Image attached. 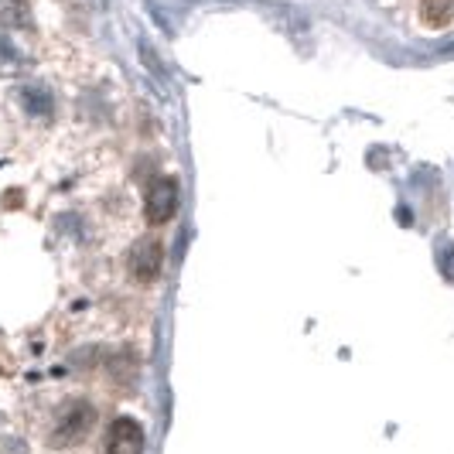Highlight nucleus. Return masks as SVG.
I'll return each instance as SVG.
<instances>
[{
    "instance_id": "nucleus-1",
    "label": "nucleus",
    "mask_w": 454,
    "mask_h": 454,
    "mask_svg": "<svg viewBox=\"0 0 454 454\" xmlns=\"http://www.w3.org/2000/svg\"><path fill=\"white\" fill-rule=\"evenodd\" d=\"M175 212H178V182L175 178H158L147 192L144 215H147V223L164 226L168 219H175Z\"/></svg>"
},
{
    "instance_id": "nucleus-2",
    "label": "nucleus",
    "mask_w": 454,
    "mask_h": 454,
    "mask_svg": "<svg viewBox=\"0 0 454 454\" xmlns=\"http://www.w3.org/2000/svg\"><path fill=\"white\" fill-rule=\"evenodd\" d=\"M96 424V410L90 407V403H82V400H75V403H68L66 410H62V420H59V431H55V441L62 444H72V441H82L86 434H90V427Z\"/></svg>"
},
{
    "instance_id": "nucleus-3",
    "label": "nucleus",
    "mask_w": 454,
    "mask_h": 454,
    "mask_svg": "<svg viewBox=\"0 0 454 454\" xmlns=\"http://www.w3.org/2000/svg\"><path fill=\"white\" fill-rule=\"evenodd\" d=\"M106 454H144V427L134 417H120L110 437H106Z\"/></svg>"
},
{
    "instance_id": "nucleus-4",
    "label": "nucleus",
    "mask_w": 454,
    "mask_h": 454,
    "mask_svg": "<svg viewBox=\"0 0 454 454\" xmlns=\"http://www.w3.org/2000/svg\"><path fill=\"white\" fill-rule=\"evenodd\" d=\"M130 273L137 284H151L160 273V247L154 239H140L130 253Z\"/></svg>"
},
{
    "instance_id": "nucleus-5",
    "label": "nucleus",
    "mask_w": 454,
    "mask_h": 454,
    "mask_svg": "<svg viewBox=\"0 0 454 454\" xmlns=\"http://www.w3.org/2000/svg\"><path fill=\"white\" fill-rule=\"evenodd\" d=\"M0 27L31 31V7L24 0H0Z\"/></svg>"
},
{
    "instance_id": "nucleus-6",
    "label": "nucleus",
    "mask_w": 454,
    "mask_h": 454,
    "mask_svg": "<svg viewBox=\"0 0 454 454\" xmlns=\"http://www.w3.org/2000/svg\"><path fill=\"white\" fill-rule=\"evenodd\" d=\"M420 18L431 27H448L454 18V0H420Z\"/></svg>"
},
{
    "instance_id": "nucleus-7",
    "label": "nucleus",
    "mask_w": 454,
    "mask_h": 454,
    "mask_svg": "<svg viewBox=\"0 0 454 454\" xmlns=\"http://www.w3.org/2000/svg\"><path fill=\"white\" fill-rule=\"evenodd\" d=\"M21 106L31 116H51V92L45 86H24Z\"/></svg>"
},
{
    "instance_id": "nucleus-8",
    "label": "nucleus",
    "mask_w": 454,
    "mask_h": 454,
    "mask_svg": "<svg viewBox=\"0 0 454 454\" xmlns=\"http://www.w3.org/2000/svg\"><path fill=\"white\" fill-rule=\"evenodd\" d=\"M0 66H18V48L11 45V38L0 31Z\"/></svg>"
}]
</instances>
